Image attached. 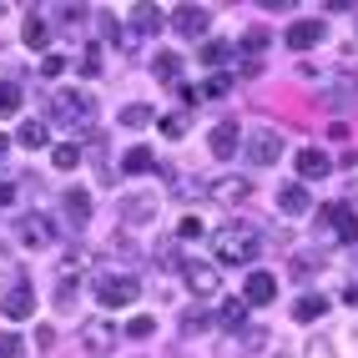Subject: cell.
Segmentation results:
<instances>
[{
  "mask_svg": "<svg viewBox=\"0 0 358 358\" xmlns=\"http://www.w3.org/2000/svg\"><path fill=\"white\" fill-rule=\"evenodd\" d=\"M212 257L227 262V268H243V262H252V257H257V232H252V227H243V222L217 227V232H212Z\"/></svg>",
  "mask_w": 358,
  "mask_h": 358,
  "instance_id": "1",
  "label": "cell"
},
{
  "mask_svg": "<svg viewBox=\"0 0 358 358\" xmlns=\"http://www.w3.org/2000/svg\"><path fill=\"white\" fill-rule=\"evenodd\" d=\"M141 298V282L131 273H101L96 278V303L101 308H131Z\"/></svg>",
  "mask_w": 358,
  "mask_h": 358,
  "instance_id": "2",
  "label": "cell"
},
{
  "mask_svg": "<svg viewBox=\"0 0 358 358\" xmlns=\"http://www.w3.org/2000/svg\"><path fill=\"white\" fill-rule=\"evenodd\" d=\"M51 111H56V122H66V127H91V116H96V101L91 96H81V91H56L51 96Z\"/></svg>",
  "mask_w": 358,
  "mask_h": 358,
  "instance_id": "3",
  "label": "cell"
},
{
  "mask_svg": "<svg viewBox=\"0 0 358 358\" xmlns=\"http://www.w3.org/2000/svg\"><path fill=\"white\" fill-rule=\"evenodd\" d=\"M243 147H248V162H252V166H273V162L282 157V131L257 127V131L243 136Z\"/></svg>",
  "mask_w": 358,
  "mask_h": 358,
  "instance_id": "4",
  "label": "cell"
},
{
  "mask_svg": "<svg viewBox=\"0 0 358 358\" xmlns=\"http://www.w3.org/2000/svg\"><path fill=\"white\" fill-rule=\"evenodd\" d=\"M323 237H338V243H358V217H353V207H343V202H333V207H323Z\"/></svg>",
  "mask_w": 358,
  "mask_h": 358,
  "instance_id": "5",
  "label": "cell"
},
{
  "mask_svg": "<svg viewBox=\"0 0 358 358\" xmlns=\"http://www.w3.org/2000/svg\"><path fill=\"white\" fill-rule=\"evenodd\" d=\"M172 31L187 36V41H202V36L212 31V10H207V6H177V10H172Z\"/></svg>",
  "mask_w": 358,
  "mask_h": 358,
  "instance_id": "6",
  "label": "cell"
},
{
  "mask_svg": "<svg viewBox=\"0 0 358 358\" xmlns=\"http://www.w3.org/2000/svg\"><path fill=\"white\" fill-rule=\"evenodd\" d=\"M182 278H187V288H192L197 298H217L222 293V273L212 268V262H187Z\"/></svg>",
  "mask_w": 358,
  "mask_h": 358,
  "instance_id": "7",
  "label": "cell"
},
{
  "mask_svg": "<svg viewBox=\"0 0 358 358\" xmlns=\"http://www.w3.org/2000/svg\"><path fill=\"white\" fill-rule=\"evenodd\" d=\"M207 197L222 202V207H237V202L252 197V182H248V177H212V182H207Z\"/></svg>",
  "mask_w": 358,
  "mask_h": 358,
  "instance_id": "8",
  "label": "cell"
},
{
  "mask_svg": "<svg viewBox=\"0 0 358 358\" xmlns=\"http://www.w3.org/2000/svg\"><path fill=\"white\" fill-rule=\"evenodd\" d=\"M81 338H86V348L96 353V358H106V353L116 348V338H122V333H116L106 318H86V323H81Z\"/></svg>",
  "mask_w": 358,
  "mask_h": 358,
  "instance_id": "9",
  "label": "cell"
},
{
  "mask_svg": "<svg viewBox=\"0 0 358 358\" xmlns=\"http://www.w3.org/2000/svg\"><path fill=\"white\" fill-rule=\"evenodd\" d=\"M318 41H323V20H318V15L293 20V26H288V51H313Z\"/></svg>",
  "mask_w": 358,
  "mask_h": 358,
  "instance_id": "10",
  "label": "cell"
},
{
  "mask_svg": "<svg viewBox=\"0 0 358 358\" xmlns=\"http://www.w3.org/2000/svg\"><path fill=\"white\" fill-rule=\"evenodd\" d=\"M0 313L15 318V323H20V318H31V313H36V293L26 288V282H15V288H10L6 298H0Z\"/></svg>",
  "mask_w": 358,
  "mask_h": 358,
  "instance_id": "11",
  "label": "cell"
},
{
  "mask_svg": "<svg viewBox=\"0 0 358 358\" xmlns=\"http://www.w3.org/2000/svg\"><path fill=\"white\" fill-rule=\"evenodd\" d=\"M278 298V278L273 273H248V282H243V303H273Z\"/></svg>",
  "mask_w": 358,
  "mask_h": 358,
  "instance_id": "12",
  "label": "cell"
},
{
  "mask_svg": "<svg viewBox=\"0 0 358 358\" xmlns=\"http://www.w3.org/2000/svg\"><path fill=\"white\" fill-rule=\"evenodd\" d=\"M278 207L288 212V217H308V212H313V197H308L303 182H288V187L278 192Z\"/></svg>",
  "mask_w": 358,
  "mask_h": 358,
  "instance_id": "13",
  "label": "cell"
},
{
  "mask_svg": "<svg viewBox=\"0 0 358 358\" xmlns=\"http://www.w3.org/2000/svg\"><path fill=\"white\" fill-rule=\"evenodd\" d=\"M333 172V162H328V152H318V147H308V152H298V177L303 182H318V177H328Z\"/></svg>",
  "mask_w": 358,
  "mask_h": 358,
  "instance_id": "14",
  "label": "cell"
},
{
  "mask_svg": "<svg viewBox=\"0 0 358 358\" xmlns=\"http://www.w3.org/2000/svg\"><path fill=\"white\" fill-rule=\"evenodd\" d=\"M122 217H127V222H152V217H157V197H152V192L122 197Z\"/></svg>",
  "mask_w": 358,
  "mask_h": 358,
  "instance_id": "15",
  "label": "cell"
},
{
  "mask_svg": "<svg viewBox=\"0 0 358 358\" xmlns=\"http://www.w3.org/2000/svg\"><path fill=\"white\" fill-rule=\"evenodd\" d=\"M61 207H66V222L71 227H86L91 222V197L81 192V187H71V192L61 197Z\"/></svg>",
  "mask_w": 358,
  "mask_h": 358,
  "instance_id": "16",
  "label": "cell"
},
{
  "mask_svg": "<svg viewBox=\"0 0 358 358\" xmlns=\"http://www.w3.org/2000/svg\"><path fill=\"white\" fill-rule=\"evenodd\" d=\"M207 147H212V157H237V147H243V141H237V127L232 122H222V127H212V141H207Z\"/></svg>",
  "mask_w": 358,
  "mask_h": 358,
  "instance_id": "17",
  "label": "cell"
},
{
  "mask_svg": "<svg viewBox=\"0 0 358 358\" xmlns=\"http://www.w3.org/2000/svg\"><path fill=\"white\" fill-rule=\"evenodd\" d=\"M15 232H20V243H26V248L51 243V222H41V217H15Z\"/></svg>",
  "mask_w": 358,
  "mask_h": 358,
  "instance_id": "18",
  "label": "cell"
},
{
  "mask_svg": "<svg viewBox=\"0 0 358 358\" xmlns=\"http://www.w3.org/2000/svg\"><path fill=\"white\" fill-rule=\"evenodd\" d=\"M20 41H26V45H31V51H41V45H45V41H51V26H45V20H41V15H26V26H20Z\"/></svg>",
  "mask_w": 358,
  "mask_h": 358,
  "instance_id": "19",
  "label": "cell"
},
{
  "mask_svg": "<svg viewBox=\"0 0 358 358\" xmlns=\"http://www.w3.org/2000/svg\"><path fill=\"white\" fill-rule=\"evenodd\" d=\"M227 333H243V323H248V303H237V298H227L222 303V318H217Z\"/></svg>",
  "mask_w": 358,
  "mask_h": 358,
  "instance_id": "20",
  "label": "cell"
},
{
  "mask_svg": "<svg viewBox=\"0 0 358 358\" xmlns=\"http://www.w3.org/2000/svg\"><path fill=\"white\" fill-rule=\"evenodd\" d=\"M323 308H328V298H313V293H308V298H298V303H293V318H298V323H313Z\"/></svg>",
  "mask_w": 358,
  "mask_h": 358,
  "instance_id": "21",
  "label": "cell"
},
{
  "mask_svg": "<svg viewBox=\"0 0 358 358\" xmlns=\"http://www.w3.org/2000/svg\"><path fill=\"white\" fill-rule=\"evenodd\" d=\"M152 71H157V81H177V76H182V56H172V51H162V56L152 61Z\"/></svg>",
  "mask_w": 358,
  "mask_h": 358,
  "instance_id": "22",
  "label": "cell"
},
{
  "mask_svg": "<svg viewBox=\"0 0 358 358\" xmlns=\"http://www.w3.org/2000/svg\"><path fill=\"white\" fill-rule=\"evenodd\" d=\"M152 122H157V116H152V106H141V101L122 111V127H127V131H141V127H152Z\"/></svg>",
  "mask_w": 358,
  "mask_h": 358,
  "instance_id": "23",
  "label": "cell"
},
{
  "mask_svg": "<svg viewBox=\"0 0 358 358\" xmlns=\"http://www.w3.org/2000/svg\"><path fill=\"white\" fill-rule=\"evenodd\" d=\"M15 141H20V147H31V152H41L51 136H45V127H41V122H26V127L15 131Z\"/></svg>",
  "mask_w": 358,
  "mask_h": 358,
  "instance_id": "24",
  "label": "cell"
},
{
  "mask_svg": "<svg viewBox=\"0 0 358 358\" xmlns=\"http://www.w3.org/2000/svg\"><path fill=\"white\" fill-rule=\"evenodd\" d=\"M232 61V45L227 41H207L202 45V66H227Z\"/></svg>",
  "mask_w": 358,
  "mask_h": 358,
  "instance_id": "25",
  "label": "cell"
},
{
  "mask_svg": "<svg viewBox=\"0 0 358 358\" xmlns=\"http://www.w3.org/2000/svg\"><path fill=\"white\" fill-rule=\"evenodd\" d=\"M51 162L61 166V172H71V166H76V162H81V141H61V147L51 152Z\"/></svg>",
  "mask_w": 358,
  "mask_h": 358,
  "instance_id": "26",
  "label": "cell"
},
{
  "mask_svg": "<svg viewBox=\"0 0 358 358\" xmlns=\"http://www.w3.org/2000/svg\"><path fill=\"white\" fill-rule=\"evenodd\" d=\"M157 157H152V147H131L127 157H122V172H147Z\"/></svg>",
  "mask_w": 358,
  "mask_h": 358,
  "instance_id": "27",
  "label": "cell"
},
{
  "mask_svg": "<svg viewBox=\"0 0 358 358\" xmlns=\"http://www.w3.org/2000/svg\"><path fill=\"white\" fill-rule=\"evenodd\" d=\"M15 111H20V86L0 81V116H15Z\"/></svg>",
  "mask_w": 358,
  "mask_h": 358,
  "instance_id": "28",
  "label": "cell"
},
{
  "mask_svg": "<svg viewBox=\"0 0 358 358\" xmlns=\"http://www.w3.org/2000/svg\"><path fill=\"white\" fill-rule=\"evenodd\" d=\"M227 86H232L227 76H207L202 91H197V101H217V96H227Z\"/></svg>",
  "mask_w": 358,
  "mask_h": 358,
  "instance_id": "29",
  "label": "cell"
},
{
  "mask_svg": "<svg viewBox=\"0 0 358 358\" xmlns=\"http://www.w3.org/2000/svg\"><path fill=\"white\" fill-rule=\"evenodd\" d=\"M162 131H166V136H187V111H172V116H162Z\"/></svg>",
  "mask_w": 358,
  "mask_h": 358,
  "instance_id": "30",
  "label": "cell"
},
{
  "mask_svg": "<svg viewBox=\"0 0 358 358\" xmlns=\"http://www.w3.org/2000/svg\"><path fill=\"white\" fill-rule=\"evenodd\" d=\"M0 358H26V343L10 338V333H0Z\"/></svg>",
  "mask_w": 358,
  "mask_h": 358,
  "instance_id": "31",
  "label": "cell"
},
{
  "mask_svg": "<svg viewBox=\"0 0 358 358\" xmlns=\"http://www.w3.org/2000/svg\"><path fill=\"white\" fill-rule=\"evenodd\" d=\"M152 333H157L152 318H131V323H127V338H152Z\"/></svg>",
  "mask_w": 358,
  "mask_h": 358,
  "instance_id": "32",
  "label": "cell"
},
{
  "mask_svg": "<svg viewBox=\"0 0 358 358\" xmlns=\"http://www.w3.org/2000/svg\"><path fill=\"white\" fill-rule=\"evenodd\" d=\"M177 237H182V243H197V237H202V222H197V217H182V222H177Z\"/></svg>",
  "mask_w": 358,
  "mask_h": 358,
  "instance_id": "33",
  "label": "cell"
},
{
  "mask_svg": "<svg viewBox=\"0 0 358 358\" xmlns=\"http://www.w3.org/2000/svg\"><path fill=\"white\" fill-rule=\"evenodd\" d=\"M268 41H273L268 31H262V26H252V31L243 36V51H262V45H268Z\"/></svg>",
  "mask_w": 358,
  "mask_h": 358,
  "instance_id": "34",
  "label": "cell"
},
{
  "mask_svg": "<svg viewBox=\"0 0 358 358\" xmlns=\"http://www.w3.org/2000/svg\"><path fill=\"white\" fill-rule=\"evenodd\" d=\"M81 71H86V76H101V51H96V45L81 56Z\"/></svg>",
  "mask_w": 358,
  "mask_h": 358,
  "instance_id": "35",
  "label": "cell"
},
{
  "mask_svg": "<svg viewBox=\"0 0 358 358\" xmlns=\"http://www.w3.org/2000/svg\"><path fill=\"white\" fill-rule=\"evenodd\" d=\"M61 71H66L61 56H45V61H41V76H61Z\"/></svg>",
  "mask_w": 358,
  "mask_h": 358,
  "instance_id": "36",
  "label": "cell"
},
{
  "mask_svg": "<svg viewBox=\"0 0 358 358\" xmlns=\"http://www.w3.org/2000/svg\"><path fill=\"white\" fill-rule=\"evenodd\" d=\"M56 303H61V308H71V303H76V288H71V282H61V293H56Z\"/></svg>",
  "mask_w": 358,
  "mask_h": 358,
  "instance_id": "37",
  "label": "cell"
},
{
  "mask_svg": "<svg viewBox=\"0 0 358 358\" xmlns=\"http://www.w3.org/2000/svg\"><path fill=\"white\" fill-rule=\"evenodd\" d=\"M187 333H197V328H207V313H187V323H182Z\"/></svg>",
  "mask_w": 358,
  "mask_h": 358,
  "instance_id": "38",
  "label": "cell"
},
{
  "mask_svg": "<svg viewBox=\"0 0 358 358\" xmlns=\"http://www.w3.org/2000/svg\"><path fill=\"white\" fill-rule=\"evenodd\" d=\"M10 202H15V187H10V182H0V207H10Z\"/></svg>",
  "mask_w": 358,
  "mask_h": 358,
  "instance_id": "39",
  "label": "cell"
},
{
  "mask_svg": "<svg viewBox=\"0 0 358 358\" xmlns=\"http://www.w3.org/2000/svg\"><path fill=\"white\" fill-rule=\"evenodd\" d=\"M343 303H353V308H358V288H343Z\"/></svg>",
  "mask_w": 358,
  "mask_h": 358,
  "instance_id": "40",
  "label": "cell"
},
{
  "mask_svg": "<svg viewBox=\"0 0 358 358\" xmlns=\"http://www.w3.org/2000/svg\"><path fill=\"white\" fill-rule=\"evenodd\" d=\"M6 152H10V136H0V162H6Z\"/></svg>",
  "mask_w": 358,
  "mask_h": 358,
  "instance_id": "41",
  "label": "cell"
}]
</instances>
